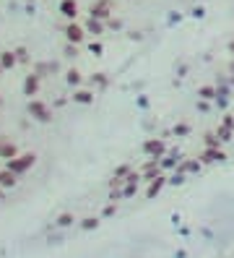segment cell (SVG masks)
I'll return each instance as SVG.
<instances>
[{"label": "cell", "instance_id": "6da1fadb", "mask_svg": "<svg viewBox=\"0 0 234 258\" xmlns=\"http://www.w3.org/2000/svg\"><path fill=\"white\" fill-rule=\"evenodd\" d=\"M221 159H224L221 151H206V162H221Z\"/></svg>", "mask_w": 234, "mask_h": 258}, {"label": "cell", "instance_id": "7a4b0ae2", "mask_svg": "<svg viewBox=\"0 0 234 258\" xmlns=\"http://www.w3.org/2000/svg\"><path fill=\"white\" fill-rule=\"evenodd\" d=\"M229 50H231V55H234V42H231V44H229Z\"/></svg>", "mask_w": 234, "mask_h": 258}]
</instances>
